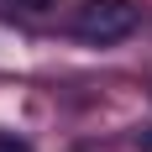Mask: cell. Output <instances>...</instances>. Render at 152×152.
Listing matches in <instances>:
<instances>
[{
	"label": "cell",
	"instance_id": "cell-1",
	"mask_svg": "<svg viewBox=\"0 0 152 152\" xmlns=\"http://www.w3.org/2000/svg\"><path fill=\"white\" fill-rule=\"evenodd\" d=\"M74 31L84 42H121L137 31V5L131 0H84L74 16Z\"/></svg>",
	"mask_w": 152,
	"mask_h": 152
},
{
	"label": "cell",
	"instance_id": "cell-2",
	"mask_svg": "<svg viewBox=\"0 0 152 152\" xmlns=\"http://www.w3.org/2000/svg\"><path fill=\"white\" fill-rule=\"evenodd\" d=\"M142 147H147V152H152V126H147V131H142Z\"/></svg>",
	"mask_w": 152,
	"mask_h": 152
}]
</instances>
